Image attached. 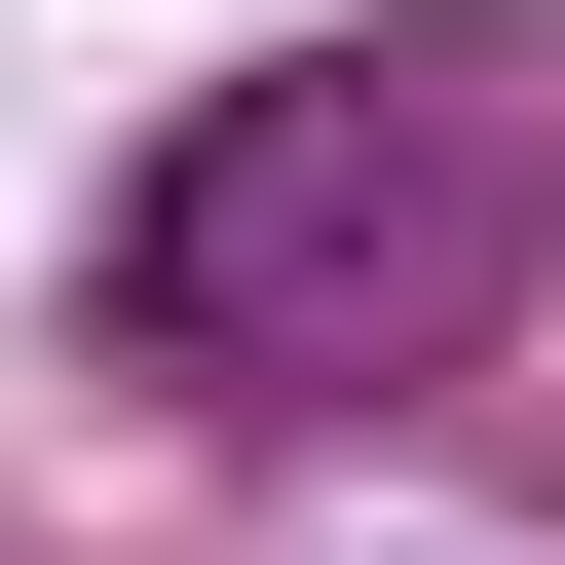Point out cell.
<instances>
[{
  "label": "cell",
  "instance_id": "cell-1",
  "mask_svg": "<svg viewBox=\"0 0 565 565\" xmlns=\"http://www.w3.org/2000/svg\"><path fill=\"white\" fill-rule=\"evenodd\" d=\"M490 264H527V114L452 39H302V76H226L114 189V340L189 415H340V377H452Z\"/></svg>",
  "mask_w": 565,
  "mask_h": 565
}]
</instances>
